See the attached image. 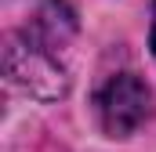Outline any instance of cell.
<instances>
[{"label":"cell","mask_w":156,"mask_h":152,"mask_svg":"<svg viewBox=\"0 0 156 152\" xmlns=\"http://www.w3.org/2000/svg\"><path fill=\"white\" fill-rule=\"evenodd\" d=\"M4 69H7L11 83L26 87L29 94H40V98L66 94V76L55 65L51 51H44L40 43H33L26 33H11L4 40Z\"/></svg>","instance_id":"obj_1"},{"label":"cell","mask_w":156,"mask_h":152,"mask_svg":"<svg viewBox=\"0 0 156 152\" xmlns=\"http://www.w3.org/2000/svg\"><path fill=\"white\" fill-rule=\"evenodd\" d=\"M94 105H98L102 127H105L113 138H127V134H134V130L145 123V116H149V91H145V83L134 73H120V76H113V80L98 91Z\"/></svg>","instance_id":"obj_2"},{"label":"cell","mask_w":156,"mask_h":152,"mask_svg":"<svg viewBox=\"0 0 156 152\" xmlns=\"http://www.w3.org/2000/svg\"><path fill=\"white\" fill-rule=\"evenodd\" d=\"M73 33H76V22L62 0H33V18L26 29V36L33 43H40L44 51H58Z\"/></svg>","instance_id":"obj_3"},{"label":"cell","mask_w":156,"mask_h":152,"mask_svg":"<svg viewBox=\"0 0 156 152\" xmlns=\"http://www.w3.org/2000/svg\"><path fill=\"white\" fill-rule=\"evenodd\" d=\"M153 54H156V15H153Z\"/></svg>","instance_id":"obj_4"}]
</instances>
